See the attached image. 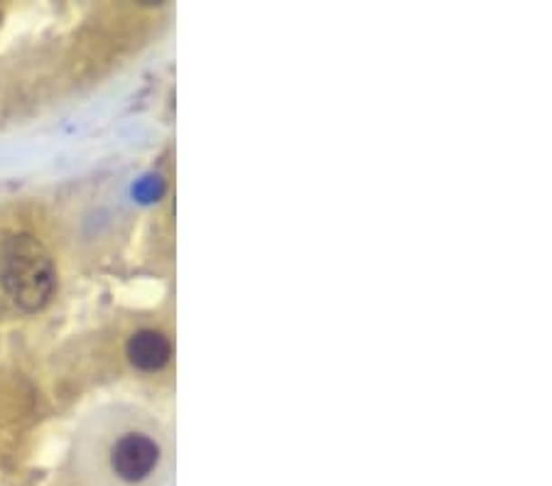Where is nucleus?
Returning a JSON list of instances; mask_svg holds the SVG:
<instances>
[{"instance_id":"nucleus-2","label":"nucleus","mask_w":552,"mask_h":486,"mask_svg":"<svg viewBox=\"0 0 552 486\" xmlns=\"http://www.w3.org/2000/svg\"><path fill=\"white\" fill-rule=\"evenodd\" d=\"M160 462V444L153 437L140 435V433H128L113 444L110 453V467L123 481H143L150 477Z\"/></svg>"},{"instance_id":"nucleus-1","label":"nucleus","mask_w":552,"mask_h":486,"mask_svg":"<svg viewBox=\"0 0 552 486\" xmlns=\"http://www.w3.org/2000/svg\"><path fill=\"white\" fill-rule=\"evenodd\" d=\"M0 285L23 312H40L57 291V268L50 251L33 233H13L0 243Z\"/></svg>"},{"instance_id":"nucleus-3","label":"nucleus","mask_w":552,"mask_h":486,"mask_svg":"<svg viewBox=\"0 0 552 486\" xmlns=\"http://www.w3.org/2000/svg\"><path fill=\"white\" fill-rule=\"evenodd\" d=\"M128 361L138 368V371H160L170 364L172 344L162 332L155 329H140L126 344Z\"/></svg>"}]
</instances>
